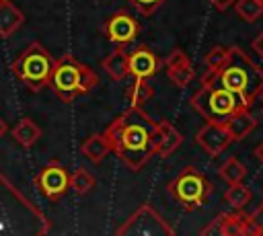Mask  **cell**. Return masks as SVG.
Segmentation results:
<instances>
[{
	"mask_svg": "<svg viewBox=\"0 0 263 236\" xmlns=\"http://www.w3.org/2000/svg\"><path fill=\"white\" fill-rule=\"evenodd\" d=\"M208 2H212V4H214V8L222 12V10H226V8H230V6H232V4L236 2V0H208Z\"/></svg>",
	"mask_w": 263,
	"mask_h": 236,
	"instance_id": "obj_29",
	"label": "cell"
},
{
	"mask_svg": "<svg viewBox=\"0 0 263 236\" xmlns=\"http://www.w3.org/2000/svg\"><path fill=\"white\" fill-rule=\"evenodd\" d=\"M49 86L58 99H62L64 103H72L99 86V74L80 60H76L74 55L64 53L62 57L55 60Z\"/></svg>",
	"mask_w": 263,
	"mask_h": 236,
	"instance_id": "obj_3",
	"label": "cell"
},
{
	"mask_svg": "<svg viewBox=\"0 0 263 236\" xmlns=\"http://www.w3.org/2000/svg\"><path fill=\"white\" fill-rule=\"evenodd\" d=\"M164 68H166L168 80L179 88H187L189 82L193 80V74H195L193 64L183 49H173L171 55L164 60Z\"/></svg>",
	"mask_w": 263,
	"mask_h": 236,
	"instance_id": "obj_13",
	"label": "cell"
},
{
	"mask_svg": "<svg viewBox=\"0 0 263 236\" xmlns=\"http://www.w3.org/2000/svg\"><path fill=\"white\" fill-rule=\"evenodd\" d=\"M80 152H82V156L86 160H90L92 164H99V162H103L107 158V154L111 152V146H109L105 133H92L82 142Z\"/></svg>",
	"mask_w": 263,
	"mask_h": 236,
	"instance_id": "obj_17",
	"label": "cell"
},
{
	"mask_svg": "<svg viewBox=\"0 0 263 236\" xmlns=\"http://www.w3.org/2000/svg\"><path fill=\"white\" fill-rule=\"evenodd\" d=\"M228 57V47H222V45H216L208 51V55L203 57V64L208 68V72H216Z\"/></svg>",
	"mask_w": 263,
	"mask_h": 236,
	"instance_id": "obj_25",
	"label": "cell"
},
{
	"mask_svg": "<svg viewBox=\"0 0 263 236\" xmlns=\"http://www.w3.org/2000/svg\"><path fill=\"white\" fill-rule=\"evenodd\" d=\"M156 121L142 109L129 105L121 115H117L105 129V137L111 152L129 168L140 170L144 164L156 156L154 148Z\"/></svg>",
	"mask_w": 263,
	"mask_h": 236,
	"instance_id": "obj_1",
	"label": "cell"
},
{
	"mask_svg": "<svg viewBox=\"0 0 263 236\" xmlns=\"http://www.w3.org/2000/svg\"><path fill=\"white\" fill-rule=\"evenodd\" d=\"M224 125H226L228 133L232 135V142H240V140H245L257 127V119L249 113V109H240L234 115H230L224 121Z\"/></svg>",
	"mask_w": 263,
	"mask_h": 236,
	"instance_id": "obj_16",
	"label": "cell"
},
{
	"mask_svg": "<svg viewBox=\"0 0 263 236\" xmlns=\"http://www.w3.org/2000/svg\"><path fill=\"white\" fill-rule=\"evenodd\" d=\"M127 101H129V105H134V107H144L150 99H152V94H154V90H152V86L144 80V78H134V82L127 86Z\"/></svg>",
	"mask_w": 263,
	"mask_h": 236,
	"instance_id": "obj_20",
	"label": "cell"
},
{
	"mask_svg": "<svg viewBox=\"0 0 263 236\" xmlns=\"http://www.w3.org/2000/svg\"><path fill=\"white\" fill-rule=\"evenodd\" d=\"M218 84L236 96L242 99L247 107L259 99V92L263 88V68H259L240 47L230 45L226 62L216 70L201 76V84Z\"/></svg>",
	"mask_w": 263,
	"mask_h": 236,
	"instance_id": "obj_2",
	"label": "cell"
},
{
	"mask_svg": "<svg viewBox=\"0 0 263 236\" xmlns=\"http://www.w3.org/2000/svg\"><path fill=\"white\" fill-rule=\"evenodd\" d=\"M160 68V60L158 55L144 43H140L138 47H134L127 53V74L134 78H152Z\"/></svg>",
	"mask_w": 263,
	"mask_h": 236,
	"instance_id": "obj_12",
	"label": "cell"
},
{
	"mask_svg": "<svg viewBox=\"0 0 263 236\" xmlns=\"http://www.w3.org/2000/svg\"><path fill=\"white\" fill-rule=\"evenodd\" d=\"M253 154H255V156H257V160L263 164V142H261V144L255 148V152H253Z\"/></svg>",
	"mask_w": 263,
	"mask_h": 236,
	"instance_id": "obj_30",
	"label": "cell"
},
{
	"mask_svg": "<svg viewBox=\"0 0 263 236\" xmlns=\"http://www.w3.org/2000/svg\"><path fill=\"white\" fill-rule=\"evenodd\" d=\"M103 70L109 74V78L113 80H123L127 74V51L125 47H115L103 62H101Z\"/></svg>",
	"mask_w": 263,
	"mask_h": 236,
	"instance_id": "obj_18",
	"label": "cell"
},
{
	"mask_svg": "<svg viewBox=\"0 0 263 236\" xmlns=\"http://www.w3.org/2000/svg\"><path fill=\"white\" fill-rule=\"evenodd\" d=\"M35 187L49 201H58L70 189V172L58 160H51L35 174Z\"/></svg>",
	"mask_w": 263,
	"mask_h": 236,
	"instance_id": "obj_9",
	"label": "cell"
},
{
	"mask_svg": "<svg viewBox=\"0 0 263 236\" xmlns=\"http://www.w3.org/2000/svg\"><path fill=\"white\" fill-rule=\"evenodd\" d=\"M168 193L179 205H183V209H195L212 195V183L195 166H185L168 183Z\"/></svg>",
	"mask_w": 263,
	"mask_h": 236,
	"instance_id": "obj_6",
	"label": "cell"
},
{
	"mask_svg": "<svg viewBox=\"0 0 263 236\" xmlns=\"http://www.w3.org/2000/svg\"><path fill=\"white\" fill-rule=\"evenodd\" d=\"M191 107L205 121H212V123H224L236 111L249 109L242 103V99L236 96L234 92H230L218 84H208V82H203L199 86V90H195V94L191 96Z\"/></svg>",
	"mask_w": 263,
	"mask_h": 236,
	"instance_id": "obj_5",
	"label": "cell"
},
{
	"mask_svg": "<svg viewBox=\"0 0 263 236\" xmlns=\"http://www.w3.org/2000/svg\"><path fill=\"white\" fill-rule=\"evenodd\" d=\"M0 2H2V0H0Z\"/></svg>",
	"mask_w": 263,
	"mask_h": 236,
	"instance_id": "obj_33",
	"label": "cell"
},
{
	"mask_svg": "<svg viewBox=\"0 0 263 236\" xmlns=\"http://www.w3.org/2000/svg\"><path fill=\"white\" fill-rule=\"evenodd\" d=\"M12 137L16 140V144H21L23 148H31L39 142L41 137V127L31 119V117H23L18 119V123L12 127Z\"/></svg>",
	"mask_w": 263,
	"mask_h": 236,
	"instance_id": "obj_19",
	"label": "cell"
},
{
	"mask_svg": "<svg viewBox=\"0 0 263 236\" xmlns=\"http://www.w3.org/2000/svg\"><path fill=\"white\" fill-rule=\"evenodd\" d=\"M119 236H175V228L148 203H142L117 230Z\"/></svg>",
	"mask_w": 263,
	"mask_h": 236,
	"instance_id": "obj_7",
	"label": "cell"
},
{
	"mask_svg": "<svg viewBox=\"0 0 263 236\" xmlns=\"http://www.w3.org/2000/svg\"><path fill=\"white\" fill-rule=\"evenodd\" d=\"M218 174L220 179H224L228 185H234V183H242L245 176H247V166L238 160V158H228L220 168H218Z\"/></svg>",
	"mask_w": 263,
	"mask_h": 236,
	"instance_id": "obj_21",
	"label": "cell"
},
{
	"mask_svg": "<svg viewBox=\"0 0 263 236\" xmlns=\"http://www.w3.org/2000/svg\"><path fill=\"white\" fill-rule=\"evenodd\" d=\"M251 220L257 224V228H259V232H261V236H263V201H261L259 207L251 213Z\"/></svg>",
	"mask_w": 263,
	"mask_h": 236,
	"instance_id": "obj_27",
	"label": "cell"
},
{
	"mask_svg": "<svg viewBox=\"0 0 263 236\" xmlns=\"http://www.w3.org/2000/svg\"><path fill=\"white\" fill-rule=\"evenodd\" d=\"M140 14H144V16H150V14H154L156 12V8H160L162 6V2L164 0H127Z\"/></svg>",
	"mask_w": 263,
	"mask_h": 236,
	"instance_id": "obj_26",
	"label": "cell"
},
{
	"mask_svg": "<svg viewBox=\"0 0 263 236\" xmlns=\"http://www.w3.org/2000/svg\"><path fill=\"white\" fill-rule=\"evenodd\" d=\"M201 234L205 236H261L257 224L251 220V213H245L242 209L216 215L201 230Z\"/></svg>",
	"mask_w": 263,
	"mask_h": 236,
	"instance_id": "obj_8",
	"label": "cell"
},
{
	"mask_svg": "<svg viewBox=\"0 0 263 236\" xmlns=\"http://www.w3.org/2000/svg\"><path fill=\"white\" fill-rule=\"evenodd\" d=\"M6 129H8V125H6V121H4L2 117H0V137H2L4 133H6Z\"/></svg>",
	"mask_w": 263,
	"mask_h": 236,
	"instance_id": "obj_31",
	"label": "cell"
},
{
	"mask_svg": "<svg viewBox=\"0 0 263 236\" xmlns=\"http://www.w3.org/2000/svg\"><path fill=\"white\" fill-rule=\"evenodd\" d=\"M251 47H253V51L263 60V31H261L253 41H251Z\"/></svg>",
	"mask_w": 263,
	"mask_h": 236,
	"instance_id": "obj_28",
	"label": "cell"
},
{
	"mask_svg": "<svg viewBox=\"0 0 263 236\" xmlns=\"http://www.w3.org/2000/svg\"><path fill=\"white\" fill-rule=\"evenodd\" d=\"M23 23H25L23 10L16 4H12L10 0H2L0 2V37L8 39L12 33H16L21 29Z\"/></svg>",
	"mask_w": 263,
	"mask_h": 236,
	"instance_id": "obj_15",
	"label": "cell"
},
{
	"mask_svg": "<svg viewBox=\"0 0 263 236\" xmlns=\"http://www.w3.org/2000/svg\"><path fill=\"white\" fill-rule=\"evenodd\" d=\"M97 185V179L86 170V168H76L74 172H70V189H74L78 195H84L88 191H92Z\"/></svg>",
	"mask_w": 263,
	"mask_h": 236,
	"instance_id": "obj_24",
	"label": "cell"
},
{
	"mask_svg": "<svg viewBox=\"0 0 263 236\" xmlns=\"http://www.w3.org/2000/svg\"><path fill=\"white\" fill-rule=\"evenodd\" d=\"M234 10L242 21L255 23L257 18L263 16V0H236Z\"/></svg>",
	"mask_w": 263,
	"mask_h": 236,
	"instance_id": "obj_23",
	"label": "cell"
},
{
	"mask_svg": "<svg viewBox=\"0 0 263 236\" xmlns=\"http://www.w3.org/2000/svg\"><path fill=\"white\" fill-rule=\"evenodd\" d=\"M224 199L232 209H245V205L251 201V189L242 183H234L226 189Z\"/></svg>",
	"mask_w": 263,
	"mask_h": 236,
	"instance_id": "obj_22",
	"label": "cell"
},
{
	"mask_svg": "<svg viewBox=\"0 0 263 236\" xmlns=\"http://www.w3.org/2000/svg\"><path fill=\"white\" fill-rule=\"evenodd\" d=\"M183 144V135L181 131L171 123V121H158L156 123V133H154V148H156V156L166 158L171 156L179 146Z\"/></svg>",
	"mask_w": 263,
	"mask_h": 236,
	"instance_id": "obj_14",
	"label": "cell"
},
{
	"mask_svg": "<svg viewBox=\"0 0 263 236\" xmlns=\"http://www.w3.org/2000/svg\"><path fill=\"white\" fill-rule=\"evenodd\" d=\"M195 144L205 154H210L212 158H216V156H220L232 144V135L228 133V129H226L224 123L205 121V125H201L197 129V133H195Z\"/></svg>",
	"mask_w": 263,
	"mask_h": 236,
	"instance_id": "obj_11",
	"label": "cell"
},
{
	"mask_svg": "<svg viewBox=\"0 0 263 236\" xmlns=\"http://www.w3.org/2000/svg\"><path fill=\"white\" fill-rule=\"evenodd\" d=\"M259 96H261V101H263V88H261V92H259Z\"/></svg>",
	"mask_w": 263,
	"mask_h": 236,
	"instance_id": "obj_32",
	"label": "cell"
},
{
	"mask_svg": "<svg viewBox=\"0 0 263 236\" xmlns=\"http://www.w3.org/2000/svg\"><path fill=\"white\" fill-rule=\"evenodd\" d=\"M53 66L55 57L47 51V47L41 45V41H33L10 64V70L31 92H41L45 86H49Z\"/></svg>",
	"mask_w": 263,
	"mask_h": 236,
	"instance_id": "obj_4",
	"label": "cell"
},
{
	"mask_svg": "<svg viewBox=\"0 0 263 236\" xmlns=\"http://www.w3.org/2000/svg\"><path fill=\"white\" fill-rule=\"evenodd\" d=\"M103 33L107 35V39L115 45V47H125V45H132L138 35H140V25L138 21L125 12V10H117L113 12L107 21H105V27H103Z\"/></svg>",
	"mask_w": 263,
	"mask_h": 236,
	"instance_id": "obj_10",
	"label": "cell"
}]
</instances>
